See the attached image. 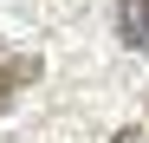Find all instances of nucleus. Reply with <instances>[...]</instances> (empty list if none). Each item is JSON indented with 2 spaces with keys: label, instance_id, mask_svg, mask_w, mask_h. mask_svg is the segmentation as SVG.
I'll return each mask as SVG.
<instances>
[{
  "label": "nucleus",
  "instance_id": "nucleus-3",
  "mask_svg": "<svg viewBox=\"0 0 149 143\" xmlns=\"http://www.w3.org/2000/svg\"><path fill=\"white\" fill-rule=\"evenodd\" d=\"M110 143H149V137H143V130H117Z\"/></svg>",
  "mask_w": 149,
  "mask_h": 143
},
{
  "label": "nucleus",
  "instance_id": "nucleus-1",
  "mask_svg": "<svg viewBox=\"0 0 149 143\" xmlns=\"http://www.w3.org/2000/svg\"><path fill=\"white\" fill-rule=\"evenodd\" d=\"M39 72H45L39 52H13V46H0V117L13 111V98H19L26 85H39Z\"/></svg>",
  "mask_w": 149,
  "mask_h": 143
},
{
  "label": "nucleus",
  "instance_id": "nucleus-2",
  "mask_svg": "<svg viewBox=\"0 0 149 143\" xmlns=\"http://www.w3.org/2000/svg\"><path fill=\"white\" fill-rule=\"evenodd\" d=\"M117 39L130 52H149V0H117Z\"/></svg>",
  "mask_w": 149,
  "mask_h": 143
}]
</instances>
